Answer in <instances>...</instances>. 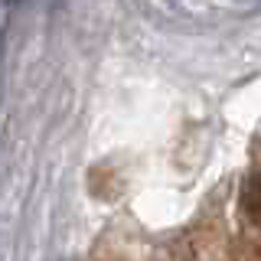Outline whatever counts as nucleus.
I'll list each match as a JSON object with an SVG mask.
<instances>
[{"instance_id": "f257e3e1", "label": "nucleus", "mask_w": 261, "mask_h": 261, "mask_svg": "<svg viewBox=\"0 0 261 261\" xmlns=\"http://www.w3.org/2000/svg\"><path fill=\"white\" fill-rule=\"evenodd\" d=\"M242 209L255 225H261V170L251 173L242 186Z\"/></svg>"}]
</instances>
